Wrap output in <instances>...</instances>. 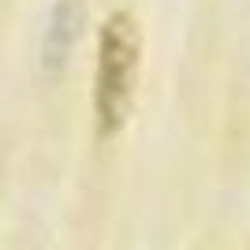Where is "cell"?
<instances>
[{"label":"cell","instance_id":"1","mask_svg":"<svg viewBox=\"0 0 250 250\" xmlns=\"http://www.w3.org/2000/svg\"><path fill=\"white\" fill-rule=\"evenodd\" d=\"M138 52L142 38L127 11L108 15L97 42V75H94V116L97 135H116L131 112L135 97V75H138Z\"/></svg>","mask_w":250,"mask_h":250}]
</instances>
